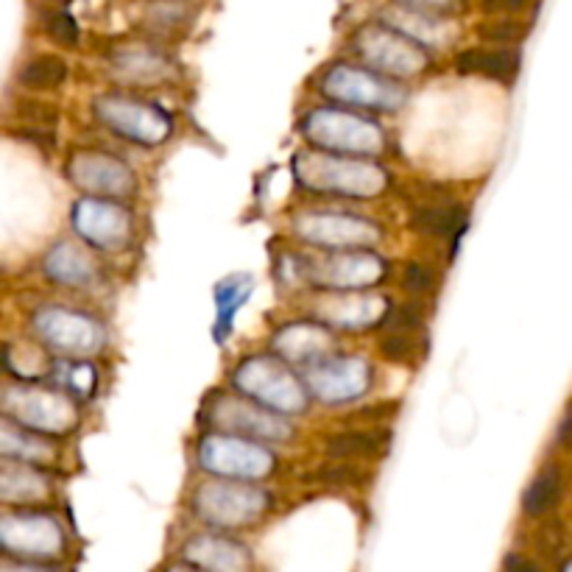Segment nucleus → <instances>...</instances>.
I'll return each mask as SVG.
<instances>
[{
  "instance_id": "1",
  "label": "nucleus",
  "mask_w": 572,
  "mask_h": 572,
  "mask_svg": "<svg viewBox=\"0 0 572 572\" xmlns=\"http://www.w3.org/2000/svg\"><path fill=\"white\" fill-rule=\"evenodd\" d=\"M240 386H249L251 391L260 397V400L269 402L271 406L280 408H291V411H299L304 406L302 402V391L293 380H288L285 371L277 369L274 364H260V360H251L249 366H244L238 377Z\"/></svg>"
},
{
  "instance_id": "2",
  "label": "nucleus",
  "mask_w": 572,
  "mask_h": 572,
  "mask_svg": "<svg viewBox=\"0 0 572 572\" xmlns=\"http://www.w3.org/2000/svg\"><path fill=\"white\" fill-rule=\"evenodd\" d=\"M104 120H109L112 126H118L120 134L126 138H138V140H160L165 138L168 131V120L162 115L149 112L143 104H129L120 101V98H109V101H101L98 107Z\"/></svg>"
},
{
  "instance_id": "3",
  "label": "nucleus",
  "mask_w": 572,
  "mask_h": 572,
  "mask_svg": "<svg viewBox=\"0 0 572 572\" xmlns=\"http://www.w3.org/2000/svg\"><path fill=\"white\" fill-rule=\"evenodd\" d=\"M330 96H338L344 101L352 104H366V107H391L393 104V90L388 84L375 82V78L364 76V73L346 71V67H338L330 78V84L324 87Z\"/></svg>"
},
{
  "instance_id": "4",
  "label": "nucleus",
  "mask_w": 572,
  "mask_h": 572,
  "mask_svg": "<svg viewBox=\"0 0 572 572\" xmlns=\"http://www.w3.org/2000/svg\"><path fill=\"white\" fill-rule=\"evenodd\" d=\"M458 71L497 78V82H514L519 73V54L511 48L464 51V54L458 56Z\"/></svg>"
},
{
  "instance_id": "5",
  "label": "nucleus",
  "mask_w": 572,
  "mask_h": 572,
  "mask_svg": "<svg viewBox=\"0 0 572 572\" xmlns=\"http://www.w3.org/2000/svg\"><path fill=\"white\" fill-rule=\"evenodd\" d=\"M76 227L84 238H90L98 227L107 229L109 235V246L115 240H123L126 238V218L115 209L101 207V204H90V202H82L76 209Z\"/></svg>"
},
{
  "instance_id": "6",
  "label": "nucleus",
  "mask_w": 572,
  "mask_h": 572,
  "mask_svg": "<svg viewBox=\"0 0 572 572\" xmlns=\"http://www.w3.org/2000/svg\"><path fill=\"white\" fill-rule=\"evenodd\" d=\"M464 224V207H424L419 213H413V227L424 235H435V238L461 235Z\"/></svg>"
},
{
  "instance_id": "7",
  "label": "nucleus",
  "mask_w": 572,
  "mask_h": 572,
  "mask_svg": "<svg viewBox=\"0 0 572 572\" xmlns=\"http://www.w3.org/2000/svg\"><path fill=\"white\" fill-rule=\"evenodd\" d=\"M65 76V62L56 60V56H36L20 71V84L29 90H51V87H60Z\"/></svg>"
},
{
  "instance_id": "8",
  "label": "nucleus",
  "mask_w": 572,
  "mask_h": 572,
  "mask_svg": "<svg viewBox=\"0 0 572 572\" xmlns=\"http://www.w3.org/2000/svg\"><path fill=\"white\" fill-rule=\"evenodd\" d=\"M388 447V433L382 430H371V433H344L330 439L327 450L335 455H377Z\"/></svg>"
},
{
  "instance_id": "9",
  "label": "nucleus",
  "mask_w": 572,
  "mask_h": 572,
  "mask_svg": "<svg viewBox=\"0 0 572 572\" xmlns=\"http://www.w3.org/2000/svg\"><path fill=\"white\" fill-rule=\"evenodd\" d=\"M561 495V475L559 470H544L537 481L531 483V489L525 492V511L531 514V517H539V514L550 511L555 506Z\"/></svg>"
},
{
  "instance_id": "10",
  "label": "nucleus",
  "mask_w": 572,
  "mask_h": 572,
  "mask_svg": "<svg viewBox=\"0 0 572 572\" xmlns=\"http://www.w3.org/2000/svg\"><path fill=\"white\" fill-rule=\"evenodd\" d=\"M246 296H249V285L235 288L233 282H227V285L218 291V304H222V319H218V338H222V335L227 338L235 311H238V304L244 302Z\"/></svg>"
},
{
  "instance_id": "11",
  "label": "nucleus",
  "mask_w": 572,
  "mask_h": 572,
  "mask_svg": "<svg viewBox=\"0 0 572 572\" xmlns=\"http://www.w3.org/2000/svg\"><path fill=\"white\" fill-rule=\"evenodd\" d=\"M382 352H386L388 360L408 364V360L419 358V341L413 338V333H397V330H391V335L382 341Z\"/></svg>"
},
{
  "instance_id": "12",
  "label": "nucleus",
  "mask_w": 572,
  "mask_h": 572,
  "mask_svg": "<svg viewBox=\"0 0 572 572\" xmlns=\"http://www.w3.org/2000/svg\"><path fill=\"white\" fill-rule=\"evenodd\" d=\"M45 31L62 45H76L78 42V25L67 12H51L45 18Z\"/></svg>"
},
{
  "instance_id": "13",
  "label": "nucleus",
  "mask_w": 572,
  "mask_h": 572,
  "mask_svg": "<svg viewBox=\"0 0 572 572\" xmlns=\"http://www.w3.org/2000/svg\"><path fill=\"white\" fill-rule=\"evenodd\" d=\"M406 285H408V291H413V293L433 291L435 271L430 269V266H424V262H411L406 271Z\"/></svg>"
},
{
  "instance_id": "14",
  "label": "nucleus",
  "mask_w": 572,
  "mask_h": 572,
  "mask_svg": "<svg viewBox=\"0 0 572 572\" xmlns=\"http://www.w3.org/2000/svg\"><path fill=\"white\" fill-rule=\"evenodd\" d=\"M481 34L492 42H514L522 36V25L517 23H492V25H483Z\"/></svg>"
},
{
  "instance_id": "15",
  "label": "nucleus",
  "mask_w": 572,
  "mask_h": 572,
  "mask_svg": "<svg viewBox=\"0 0 572 572\" xmlns=\"http://www.w3.org/2000/svg\"><path fill=\"white\" fill-rule=\"evenodd\" d=\"M531 0H481L483 12H492V14H514V12H522Z\"/></svg>"
},
{
  "instance_id": "16",
  "label": "nucleus",
  "mask_w": 572,
  "mask_h": 572,
  "mask_svg": "<svg viewBox=\"0 0 572 572\" xmlns=\"http://www.w3.org/2000/svg\"><path fill=\"white\" fill-rule=\"evenodd\" d=\"M559 442L564 444L566 450H572V402L566 406L564 419H561V428H559Z\"/></svg>"
},
{
  "instance_id": "17",
  "label": "nucleus",
  "mask_w": 572,
  "mask_h": 572,
  "mask_svg": "<svg viewBox=\"0 0 572 572\" xmlns=\"http://www.w3.org/2000/svg\"><path fill=\"white\" fill-rule=\"evenodd\" d=\"M506 572H537V570H533L531 564H525L522 559H511V561H508V570Z\"/></svg>"
},
{
  "instance_id": "18",
  "label": "nucleus",
  "mask_w": 572,
  "mask_h": 572,
  "mask_svg": "<svg viewBox=\"0 0 572 572\" xmlns=\"http://www.w3.org/2000/svg\"><path fill=\"white\" fill-rule=\"evenodd\" d=\"M60 3H65V0H60Z\"/></svg>"
}]
</instances>
